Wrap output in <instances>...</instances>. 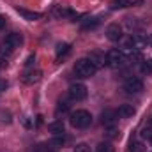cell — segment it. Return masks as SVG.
<instances>
[{
	"label": "cell",
	"instance_id": "18",
	"mask_svg": "<svg viewBox=\"0 0 152 152\" xmlns=\"http://www.w3.org/2000/svg\"><path fill=\"white\" fill-rule=\"evenodd\" d=\"M64 143H66L64 134H55V136H53V140L50 142V145H55V147H62Z\"/></svg>",
	"mask_w": 152,
	"mask_h": 152
},
{
	"label": "cell",
	"instance_id": "9",
	"mask_svg": "<svg viewBox=\"0 0 152 152\" xmlns=\"http://www.w3.org/2000/svg\"><path fill=\"white\" fill-rule=\"evenodd\" d=\"M134 113H136V110L133 108V104H120L117 110V117H120V118H129Z\"/></svg>",
	"mask_w": 152,
	"mask_h": 152
},
{
	"label": "cell",
	"instance_id": "29",
	"mask_svg": "<svg viewBox=\"0 0 152 152\" xmlns=\"http://www.w3.org/2000/svg\"><path fill=\"white\" fill-rule=\"evenodd\" d=\"M4 27H5V20H4V18H2V16H0V30H2V28H4Z\"/></svg>",
	"mask_w": 152,
	"mask_h": 152
},
{
	"label": "cell",
	"instance_id": "27",
	"mask_svg": "<svg viewBox=\"0 0 152 152\" xmlns=\"http://www.w3.org/2000/svg\"><path fill=\"white\" fill-rule=\"evenodd\" d=\"M142 138H147V140H151V138H152V129H151V127H145V129L142 131Z\"/></svg>",
	"mask_w": 152,
	"mask_h": 152
},
{
	"label": "cell",
	"instance_id": "5",
	"mask_svg": "<svg viewBox=\"0 0 152 152\" xmlns=\"http://www.w3.org/2000/svg\"><path fill=\"white\" fill-rule=\"evenodd\" d=\"M124 88H126L129 94H138V92L143 90V83H142L140 78H136V76H129V78L124 81Z\"/></svg>",
	"mask_w": 152,
	"mask_h": 152
},
{
	"label": "cell",
	"instance_id": "15",
	"mask_svg": "<svg viewBox=\"0 0 152 152\" xmlns=\"http://www.w3.org/2000/svg\"><path fill=\"white\" fill-rule=\"evenodd\" d=\"M134 2L133 0H115V2H112V9H124V7H129V5H133Z\"/></svg>",
	"mask_w": 152,
	"mask_h": 152
},
{
	"label": "cell",
	"instance_id": "25",
	"mask_svg": "<svg viewBox=\"0 0 152 152\" xmlns=\"http://www.w3.org/2000/svg\"><path fill=\"white\" fill-rule=\"evenodd\" d=\"M75 152H90V147H88L87 143H78L76 149H75Z\"/></svg>",
	"mask_w": 152,
	"mask_h": 152
},
{
	"label": "cell",
	"instance_id": "20",
	"mask_svg": "<svg viewBox=\"0 0 152 152\" xmlns=\"http://www.w3.org/2000/svg\"><path fill=\"white\" fill-rule=\"evenodd\" d=\"M97 25H99V20H97V18H92V20H88V21H85V23H83V30L96 28Z\"/></svg>",
	"mask_w": 152,
	"mask_h": 152
},
{
	"label": "cell",
	"instance_id": "30",
	"mask_svg": "<svg viewBox=\"0 0 152 152\" xmlns=\"http://www.w3.org/2000/svg\"><path fill=\"white\" fill-rule=\"evenodd\" d=\"M32 60H34V57H32V55H30V57H28V58H27V62H25V64H27V66H30V64H32Z\"/></svg>",
	"mask_w": 152,
	"mask_h": 152
},
{
	"label": "cell",
	"instance_id": "4",
	"mask_svg": "<svg viewBox=\"0 0 152 152\" xmlns=\"http://www.w3.org/2000/svg\"><path fill=\"white\" fill-rule=\"evenodd\" d=\"M71 101H83L87 97V87L83 83H73L67 90Z\"/></svg>",
	"mask_w": 152,
	"mask_h": 152
},
{
	"label": "cell",
	"instance_id": "17",
	"mask_svg": "<svg viewBox=\"0 0 152 152\" xmlns=\"http://www.w3.org/2000/svg\"><path fill=\"white\" fill-rule=\"evenodd\" d=\"M140 71L143 73V75H152V60H142V64H140Z\"/></svg>",
	"mask_w": 152,
	"mask_h": 152
},
{
	"label": "cell",
	"instance_id": "11",
	"mask_svg": "<svg viewBox=\"0 0 152 152\" xmlns=\"http://www.w3.org/2000/svg\"><path fill=\"white\" fill-rule=\"evenodd\" d=\"M88 60H90V62L96 66V69H97V67H103V66H106V57H104L103 53H99V51H94V53H90Z\"/></svg>",
	"mask_w": 152,
	"mask_h": 152
},
{
	"label": "cell",
	"instance_id": "21",
	"mask_svg": "<svg viewBox=\"0 0 152 152\" xmlns=\"http://www.w3.org/2000/svg\"><path fill=\"white\" fill-rule=\"evenodd\" d=\"M12 51H14V50H12L5 41H2V42H0V53H2V55H11Z\"/></svg>",
	"mask_w": 152,
	"mask_h": 152
},
{
	"label": "cell",
	"instance_id": "19",
	"mask_svg": "<svg viewBox=\"0 0 152 152\" xmlns=\"http://www.w3.org/2000/svg\"><path fill=\"white\" fill-rule=\"evenodd\" d=\"M69 50H71L69 44H58V48H57V58H60L62 55H67Z\"/></svg>",
	"mask_w": 152,
	"mask_h": 152
},
{
	"label": "cell",
	"instance_id": "16",
	"mask_svg": "<svg viewBox=\"0 0 152 152\" xmlns=\"http://www.w3.org/2000/svg\"><path fill=\"white\" fill-rule=\"evenodd\" d=\"M120 44H122V48H124V50H127V51L134 50V42H133V36H129V37H120Z\"/></svg>",
	"mask_w": 152,
	"mask_h": 152
},
{
	"label": "cell",
	"instance_id": "28",
	"mask_svg": "<svg viewBox=\"0 0 152 152\" xmlns=\"http://www.w3.org/2000/svg\"><path fill=\"white\" fill-rule=\"evenodd\" d=\"M7 66V62H5V58H0V69H4Z\"/></svg>",
	"mask_w": 152,
	"mask_h": 152
},
{
	"label": "cell",
	"instance_id": "31",
	"mask_svg": "<svg viewBox=\"0 0 152 152\" xmlns=\"http://www.w3.org/2000/svg\"><path fill=\"white\" fill-rule=\"evenodd\" d=\"M5 87H7V83L5 81H0V88H5Z\"/></svg>",
	"mask_w": 152,
	"mask_h": 152
},
{
	"label": "cell",
	"instance_id": "14",
	"mask_svg": "<svg viewBox=\"0 0 152 152\" xmlns=\"http://www.w3.org/2000/svg\"><path fill=\"white\" fill-rule=\"evenodd\" d=\"M48 129H50V133L55 136V134H64V122L62 120H55V122H51L50 126H48Z\"/></svg>",
	"mask_w": 152,
	"mask_h": 152
},
{
	"label": "cell",
	"instance_id": "22",
	"mask_svg": "<svg viewBox=\"0 0 152 152\" xmlns=\"http://www.w3.org/2000/svg\"><path fill=\"white\" fill-rule=\"evenodd\" d=\"M67 112H69V104H67V101H60L58 106H57V115L67 113Z\"/></svg>",
	"mask_w": 152,
	"mask_h": 152
},
{
	"label": "cell",
	"instance_id": "2",
	"mask_svg": "<svg viewBox=\"0 0 152 152\" xmlns=\"http://www.w3.org/2000/svg\"><path fill=\"white\" fill-rule=\"evenodd\" d=\"M90 122H92V115L87 110H76L71 113V124L76 129H85L90 126Z\"/></svg>",
	"mask_w": 152,
	"mask_h": 152
},
{
	"label": "cell",
	"instance_id": "3",
	"mask_svg": "<svg viewBox=\"0 0 152 152\" xmlns=\"http://www.w3.org/2000/svg\"><path fill=\"white\" fill-rule=\"evenodd\" d=\"M126 60H127V57L124 55L122 50H110V51L106 53V66H110L112 69L122 67V66L126 64Z\"/></svg>",
	"mask_w": 152,
	"mask_h": 152
},
{
	"label": "cell",
	"instance_id": "12",
	"mask_svg": "<svg viewBox=\"0 0 152 152\" xmlns=\"http://www.w3.org/2000/svg\"><path fill=\"white\" fill-rule=\"evenodd\" d=\"M133 42H134V48L140 50V48H145L149 44V36H143V34H136L133 36Z\"/></svg>",
	"mask_w": 152,
	"mask_h": 152
},
{
	"label": "cell",
	"instance_id": "6",
	"mask_svg": "<svg viewBox=\"0 0 152 152\" xmlns=\"http://www.w3.org/2000/svg\"><path fill=\"white\" fill-rule=\"evenodd\" d=\"M106 37H108V41H112V42L120 41V37H122V28H120L117 23L110 25V27L106 28Z\"/></svg>",
	"mask_w": 152,
	"mask_h": 152
},
{
	"label": "cell",
	"instance_id": "1",
	"mask_svg": "<svg viewBox=\"0 0 152 152\" xmlns=\"http://www.w3.org/2000/svg\"><path fill=\"white\" fill-rule=\"evenodd\" d=\"M96 66L88 60V58H80L75 64V75L78 78H90L96 75Z\"/></svg>",
	"mask_w": 152,
	"mask_h": 152
},
{
	"label": "cell",
	"instance_id": "13",
	"mask_svg": "<svg viewBox=\"0 0 152 152\" xmlns=\"http://www.w3.org/2000/svg\"><path fill=\"white\" fill-rule=\"evenodd\" d=\"M16 11H18V12H20L27 21H36V20L41 18V14H39V12H34V11H27V9H21V7H18Z\"/></svg>",
	"mask_w": 152,
	"mask_h": 152
},
{
	"label": "cell",
	"instance_id": "8",
	"mask_svg": "<svg viewBox=\"0 0 152 152\" xmlns=\"http://www.w3.org/2000/svg\"><path fill=\"white\" fill-rule=\"evenodd\" d=\"M41 76H42V73H41L39 69H30V71H27V73L23 75V83L34 85V83H37L39 80H41Z\"/></svg>",
	"mask_w": 152,
	"mask_h": 152
},
{
	"label": "cell",
	"instance_id": "32",
	"mask_svg": "<svg viewBox=\"0 0 152 152\" xmlns=\"http://www.w3.org/2000/svg\"><path fill=\"white\" fill-rule=\"evenodd\" d=\"M149 44H151V46H152V34H151V36H149Z\"/></svg>",
	"mask_w": 152,
	"mask_h": 152
},
{
	"label": "cell",
	"instance_id": "26",
	"mask_svg": "<svg viewBox=\"0 0 152 152\" xmlns=\"http://www.w3.org/2000/svg\"><path fill=\"white\" fill-rule=\"evenodd\" d=\"M126 25L129 28H136L138 27V21H136V18H126Z\"/></svg>",
	"mask_w": 152,
	"mask_h": 152
},
{
	"label": "cell",
	"instance_id": "10",
	"mask_svg": "<svg viewBox=\"0 0 152 152\" xmlns=\"http://www.w3.org/2000/svg\"><path fill=\"white\" fill-rule=\"evenodd\" d=\"M4 41H5V42H7V44L12 48V50H16V48H18V46L23 42V37H21V34H18V32H12V34H9V36L4 39Z\"/></svg>",
	"mask_w": 152,
	"mask_h": 152
},
{
	"label": "cell",
	"instance_id": "24",
	"mask_svg": "<svg viewBox=\"0 0 152 152\" xmlns=\"http://www.w3.org/2000/svg\"><path fill=\"white\" fill-rule=\"evenodd\" d=\"M129 152H143V145L140 142H131L129 143Z\"/></svg>",
	"mask_w": 152,
	"mask_h": 152
},
{
	"label": "cell",
	"instance_id": "7",
	"mask_svg": "<svg viewBox=\"0 0 152 152\" xmlns=\"http://www.w3.org/2000/svg\"><path fill=\"white\" fill-rule=\"evenodd\" d=\"M115 118H117V112H113V110H104L101 113V124L104 127H113Z\"/></svg>",
	"mask_w": 152,
	"mask_h": 152
},
{
	"label": "cell",
	"instance_id": "23",
	"mask_svg": "<svg viewBox=\"0 0 152 152\" xmlns=\"http://www.w3.org/2000/svg\"><path fill=\"white\" fill-rule=\"evenodd\" d=\"M97 152H113V147H112V143L103 142V143L97 145Z\"/></svg>",
	"mask_w": 152,
	"mask_h": 152
},
{
	"label": "cell",
	"instance_id": "34",
	"mask_svg": "<svg viewBox=\"0 0 152 152\" xmlns=\"http://www.w3.org/2000/svg\"><path fill=\"white\" fill-rule=\"evenodd\" d=\"M151 143H152V138H151Z\"/></svg>",
	"mask_w": 152,
	"mask_h": 152
},
{
	"label": "cell",
	"instance_id": "33",
	"mask_svg": "<svg viewBox=\"0 0 152 152\" xmlns=\"http://www.w3.org/2000/svg\"><path fill=\"white\" fill-rule=\"evenodd\" d=\"M42 152H53V151H46V149H44V151H42Z\"/></svg>",
	"mask_w": 152,
	"mask_h": 152
}]
</instances>
